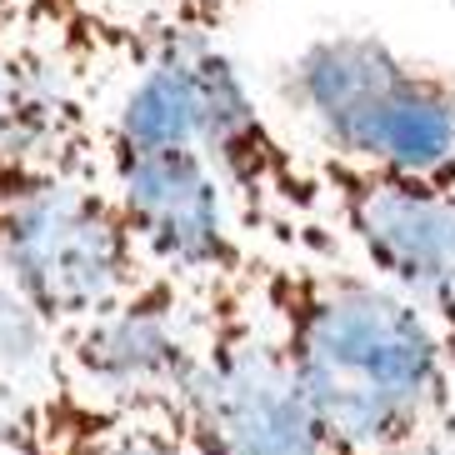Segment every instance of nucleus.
I'll return each mask as SVG.
<instances>
[{
	"instance_id": "1",
	"label": "nucleus",
	"mask_w": 455,
	"mask_h": 455,
	"mask_svg": "<svg viewBox=\"0 0 455 455\" xmlns=\"http://www.w3.org/2000/svg\"><path fill=\"white\" fill-rule=\"evenodd\" d=\"M251 295L300 390L355 455H426L455 426V361L441 331L346 260L260 255Z\"/></svg>"
},
{
	"instance_id": "2",
	"label": "nucleus",
	"mask_w": 455,
	"mask_h": 455,
	"mask_svg": "<svg viewBox=\"0 0 455 455\" xmlns=\"http://www.w3.org/2000/svg\"><path fill=\"white\" fill-rule=\"evenodd\" d=\"M281 100L321 161L455 186V70L386 36L335 30L281 70Z\"/></svg>"
},
{
	"instance_id": "3",
	"label": "nucleus",
	"mask_w": 455,
	"mask_h": 455,
	"mask_svg": "<svg viewBox=\"0 0 455 455\" xmlns=\"http://www.w3.org/2000/svg\"><path fill=\"white\" fill-rule=\"evenodd\" d=\"M175 430L196 455H355L300 390L251 281L205 291V340Z\"/></svg>"
},
{
	"instance_id": "4",
	"label": "nucleus",
	"mask_w": 455,
	"mask_h": 455,
	"mask_svg": "<svg viewBox=\"0 0 455 455\" xmlns=\"http://www.w3.org/2000/svg\"><path fill=\"white\" fill-rule=\"evenodd\" d=\"M0 270L55 335L121 306L156 275L106 175L0 186Z\"/></svg>"
},
{
	"instance_id": "5",
	"label": "nucleus",
	"mask_w": 455,
	"mask_h": 455,
	"mask_svg": "<svg viewBox=\"0 0 455 455\" xmlns=\"http://www.w3.org/2000/svg\"><path fill=\"white\" fill-rule=\"evenodd\" d=\"M106 180L161 275L196 291L251 281L255 245L245 241L235 205L196 140L106 125Z\"/></svg>"
},
{
	"instance_id": "6",
	"label": "nucleus",
	"mask_w": 455,
	"mask_h": 455,
	"mask_svg": "<svg viewBox=\"0 0 455 455\" xmlns=\"http://www.w3.org/2000/svg\"><path fill=\"white\" fill-rule=\"evenodd\" d=\"M335 241H346L375 281L401 291L455 361V186L355 171L315 156Z\"/></svg>"
},
{
	"instance_id": "7",
	"label": "nucleus",
	"mask_w": 455,
	"mask_h": 455,
	"mask_svg": "<svg viewBox=\"0 0 455 455\" xmlns=\"http://www.w3.org/2000/svg\"><path fill=\"white\" fill-rule=\"evenodd\" d=\"M205 291L150 275L121 306L60 331V375L85 395L175 426V401L201 361Z\"/></svg>"
},
{
	"instance_id": "8",
	"label": "nucleus",
	"mask_w": 455,
	"mask_h": 455,
	"mask_svg": "<svg viewBox=\"0 0 455 455\" xmlns=\"http://www.w3.org/2000/svg\"><path fill=\"white\" fill-rule=\"evenodd\" d=\"M5 451L11 455H196L171 420L95 401L81 386H70L66 375L55 386L26 395L11 435H5Z\"/></svg>"
},
{
	"instance_id": "9",
	"label": "nucleus",
	"mask_w": 455,
	"mask_h": 455,
	"mask_svg": "<svg viewBox=\"0 0 455 455\" xmlns=\"http://www.w3.org/2000/svg\"><path fill=\"white\" fill-rule=\"evenodd\" d=\"M0 380L26 395L60 380V335L5 270H0Z\"/></svg>"
},
{
	"instance_id": "10",
	"label": "nucleus",
	"mask_w": 455,
	"mask_h": 455,
	"mask_svg": "<svg viewBox=\"0 0 455 455\" xmlns=\"http://www.w3.org/2000/svg\"><path fill=\"white\" fill-rule=\"evenodd\" d=\"M131 15L125 26L140 30H190V36H215L245 0H125Z\"/></svg>"
},
{
	"instance_id": "11",
	"label": "nucleus",
	"mask_w": 455,
	"mask_h": 455,
	"mask_svg": "<svg viewBox=\"0 0 455 455\" xmlns=\"http://www.w3.org/2000/svg\"><path fill=\"white\" fill-rule=\"evenodd\" d=\"M36 11H41V0H0V45L11 41L20 26H30Z\"/></svg>"
}]
</instances>
